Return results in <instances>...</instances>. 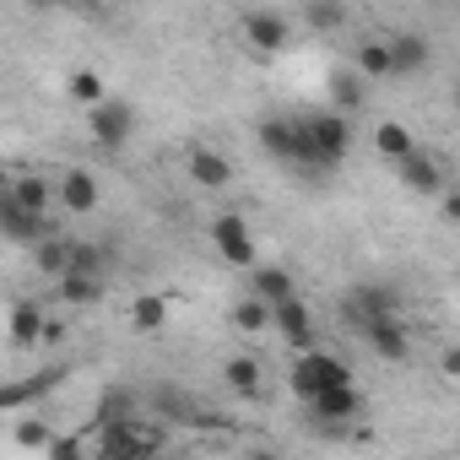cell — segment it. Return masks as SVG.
Here are the masks:
<instances>
[{"label":"cell","instance_id":"cell-20","mask_svg":"<svg viewBox=\"0 0 460 460\" xmlns=\"http://www.w3.org/2000/svg\"><path fill=\"white\" fill-rule=\"evenodd\" d=\"M44 336H49V325H44V309L22 298V304L12 309V341H17V347H33V341H44Z\"/></svg>","mask_w":460,"mask_h":460},{"label":"cell","instance_id":"cell-23","mask_svg":"<svg viewBox=\"0 0 460 460\" xmlns=\"http://www.w3.org/2000/svg\"><path fill=\"white\" fill-rule=\"evenodd\" d=\"M71 261H76V244H66V239H44L39 244V271L44 277H71Z\"/></svg>","mask_w":460,"mask_h":460},{"label":"cell","instance_id":"cell-6","mask_svg":"<svg viewBox=\"0 0 460 460\" xmlns=\"http://www.w3.org/2000/svg\"><path fill=\"white\" fill-rule=\"evenodd\" d=\"M211 244H217V255L227 266H255V239H250V227H244L239 211H222L211 222Z\"/></svg>","mask_w":460,"mask_h":460},{"label":"cell","instance_id":"cell-15","mask_svg":"<svg viewBox=\"0 0 460 460\" xmlns=\"http://www.w3.org/2000/svg\"><path fill=\"white\" fill-rule=\"evenodd\" d=\"M244 33H250L255 49H282L293 28H288V17H277V12H250V17H244Z\"/></svg>","mask_w":460,"mask_h":460},{"label":"cell","instance_id":"cell-13","mask_svg":"<svg viewBox=\"0 0 460 460\" xmlns=\"http://www.w3.org/2000/svg\"><path fill=\"white\" fill-rule=\"evenodd\" d=\"M60 206H66L71 217H87V211L98 206V179H93L87 168H71V173L60 179Z\"/></svg>","mask_w":460,"mask_h":460},{"label":"cell","instance_id":"cell-28","mask_svg":"<svg viewBox=\"0 0 460 460\" xmlns=\"http://www.w3.org/2000/svg\"><path fill=\"white\" fill-rule=\"evenodd\" d=\"M60 298L66 304H98L103 298V277H60Z\"/></svg>","mask_w":460,"mask_h":460},{"label":"cell","instance_id":"cell-14","mask_svg":"<svg viewBox=\"0 0 460 460\" xmlns=\"http://www.w3.org/2000/svg\"><path fill=\"white\" fill-rule=\"evenodd\" d=\"M401 179H406V190H417V195H438V190H444V168H438V157H428V152H411V157L401 163Z\"/></svg>","mask_w":460,"mask_h":460},{"label":"cell","instance_id":"cell-10","mask_svg":"<svg viewBox=\"0 0 460 460\" xmlns=\"http://www.w3.org/2000/svg\"><path fill=\"white\" fill-rule=\"evenodd\" d=\"M277 331L298 347V358H304V352H320V347H314V320H309L304 298H293V304H282V309H277Z\"/></svg>","mask_w":460,"mask_h":460},{"label":"cell","instance_id":"cell-32","mask_svg":"<svg viewBox=\"0 0 460 460\" xmlns=\"http://www.w3.org/2000/svg\"><path fill=\"white\" fill-rule=\"evenodd\" d=\"M331 98H336V114H352V109L363 103V87H358L352 76H336V87H331Z\"/></svg>","mask_w":460,"mask_h":460},{"label":"cell","instance_id":"cell-9","mask_svg":"<svg viewBox=\"0 0 460 460\" xmlns=\"http://www.w3.org/2000/svg\"><path fill=\"white\" fill-rule=\"evenodd\" d=\"M363 336H368V347H374L379 358H390V363H401V358L411 352V336H406L401 314H379V320H368Z\"/></svg>","mask_w":460,"mask_h":460},{"label":"cell","instance_id":"cell-11","mask_svg":"<svg viewBox=\"0 0 460 460\" xmlns=\"http://www.w3.org/2000/svg\"><path fill=\"white\" fill-rule=\"evenodd\" d=\"M184 168H190V179H195L200 190H222L227 179H234V163H227L222 152H211V146H195Z\"/></svg>","mask_w":460,"mask_h":460},{"label":"cell","instance_id":"cell-38","mask_svg":"<svg viewBox=\"0 0 460 460\" xmlns=\"http://www.w3.org/2000/svg\"><path fill=\"white\" fill-rule=\"evenodd\" d=\"M455 277H460V266H455Z\"/></svg>","mask_w":460,"mask_h":460},{"label":"cell","instance_id":"cell-34","mask_svg":"<svg viewBox=\"0 0 460 460\" xmlns=\"http://www.w3.org/2000/svg\"><path fill=\"white\" fill-rule=\"evenodd\" d=\"M444 222H455V227H460V190H449V195H444Z\"/></svg>","mask_w":460,"mask_h":460},{"label":"cell","instance_id":"cell-16","mask_svg":"<svg viewBox=\"0 0 460 460\" xmlns=\"http://www.w3.org/2000/svg\"><path fill=\"white\" fill-rule=\"evenodd\" d=\"M255 298L271 304V309H282V304L298 298V288H293V277L282 266H255Z\"/></svg>","mask_w":460,"mask_h":460},{"label":"cell","instance_id":"cell-17","mask_svg":"<svg viewBox=\"0 0 460 460\" xmlns=\"http://www.w3.org/2000/svg\"><path fill=\"white\" fill-rule=\"evenodd\" d=\"M358 76H368V82H385V76H395L390 39H363V44H358Z\"/></svg>","mask_w":460,"mask_h":460},{"label":"cell","instance_id":"cell-27","mask_svg":"<svg viewBox=\"0 0 460 460\" xmlns=\"http://www.w3.org/2000/svg\"><path fill=\"white\" fill-rule=\"evenodd\" d=\"M163 320H168V298L146 293V298L130 304V325H136V331H163Z\"/></svg>","mask_w":460,"mask_h":460},{"label":"cell","instance_id":"cell-7","mask_svg":"<svg viewBox=\"0 0 460 460\" xmlns=\"http://www.w3.org/2000/svg\"><path fill=\"white\" fill-rule=\"evenodd\" d=\"M379 314H395V293L379 288V282H363V288H352V293L341 298V320H347L358 336H363V325L379 320Z\"/></svg>","mask_w":460,"mask_h":460},{"label":"cell","instance_id":"cell-30","mask_svg":"<svg viewBox=\"0 0 460 460\" xmlns=\"http://www.w3.org/2000/svg\"><path fill=\"white\" fill-rule=\"evenodd\" d=\"M103 261H109V250H103V244H76L71 271H76V277H103Z\"/></svg>","mask_w":460,"mask_h":460},{"label":"cell","instance_id":"cell-5","mask_svg":"<svg viewBox=\"0 0 460 460\" xmlns=\"http://www.w3.org/2000/svg\"><path fill=\"white\" fill-rule=\"evenodd\" d=\"M87 130H93V141H98L103 152H119V146L136 136V109L109 98L103 109H93V114H87Z\"/></svg>","mask_w":460,"mask_h":460},{"label":"cell","instance_id":"cell-24","mask_svg":"<svg viewBox=\"0 0 460 460\" xmlns=\"http://www.w3.org/2000/svg\"><path fill=\"white\" fill-rule=\"evenodd\" d=\"M234 325H239L244 336H261V331H271V325H277V309H271V304H261V298H244V304L234 309Z\"/></svg>","mask_w":460,"mask_h":460},{"label":"cell","instance_id":"cell-25","mask_svg":"<svg viewBox=\"0 0 460 460\" xmlns=\"http://www.w3.org/2000/svg\"><path fill=\"white\" fill-rule=\"evenodd\" d=\"M222 379H227L234 395H261V363L255 358H234V363L222 368Z\"/></svg>","mask_w":460,"mask_h":460},{"label":"cell","instance_id":"cell-1","mask_svg":"<svg viewBox=\"0 0 460 460\" xmlns=\"http://www.w3.org/2000/svg\"><path fill=\"white\" fill-rule=\"evenodd\" d=\"M347 152H352V125H347V114L314 109V114L298 119V168L325 173V168H336Z\"/></svg>","mask_w":460,"mask_h":460},{"label":"cell","instance_id":"cell-26","mask_svg":"<svg viewBox=\"0 0 460 460\" xmlns=\"http://www.w3.org/2000/svg\"><path fill=\"white\" fill-rule=\"evenodd\" d=\"M66 93H71L76 103H87V109H103V103H109V98H103V76H98V71H71Z\"/></svg>","mask_w":460,"mask_h":460},{"label":"cell","instance_id":"cell-37","mask_svg":"<svg viewBox=\"0 0 460 460\" xmlns=\"http://www.w3.org/2000/svg\"><path fill=\"white\" fill-rule=\"evenodd\" d=\"M455 103H460V82H455Z\"/></svg>","mask_w":460,"mask_h":460},{"label":"cell","instance_id":"cell-12","mask_svg":"<svg viewBox=\"0 0 460 460\" xmlns=\"http://www.w3.org/2000/svg\"><path fill=\"white\" fill-rule=\"evenodd\" d=\"M261 146L277 163H293L298 168V119H261Z\"/></svg>","mask_w":460,"mask_h":460},{"label":"cell","instance_id":"cell-3","mask_svg":"<svg viewBox=\"0 0 460 460\" xmlns=\"http://www.w3.org/2000/svg\"><path fill=\"white\" fill-rule=\"evenodd\" d=\"M98 444H103V460H152V455H157V444H163V433H157V428L119 422V428H103V433H98Z\"/></svg>","mask_w":460,"mask_h":460},{"label":"cell","instance_id":"cell-33","mask_svg":"<svg viewBox=\"0 0 460 460\" xmlns=\"http://www.w3.org/2000/svg\"><path fill=\"white\" fill-rule=\"evenodd\" d=\"M49 460H82V438H55L49 444Z\"/></svg>","mask_w":460,"mask_h":460},{"label":"cell","instance_id":"cell-35","mask_svg":"<svg viewBox=\"0 0 460 460\" xmlns=\"http://www.w3.org/2000/svg\"><path fill=\"white\" fill-rule=\"evenodd\" d=\"M444 374H449V379H460V347H449V352H444Z\"/></svg>","mask_w":460,"mask_h":460},{"label":"cell","instance_id":"cell-4","mask_svg":"<svg viewBox=\"0 0 460 460\" xmlns=\"http://www.w3.org/2000/svg\"><path fill=\"white\" fill-rule=\"evenodd\" d=\"M0 227H6V239H12V244H33V250H39L44 239H55L49 217H33V211H28L12 190L0 195Z\"/></svg>","mask_w":460,"mask_h":460},{"label":"cell","instance_id":"cell-29","mask_svg":"<svg viewBox=\"0 0 460 460\" xmlns=\"http://www.w3.org/2000/svg\"><path fill=\"white\" fill-rule=\"evenodd\" d=\"M17 444H22V449H49L55 433H49L44 417H22V422H17Z\"/></svg>","mask_w":460,"mask_h":460},{"label":"cell","instance_id":"cell-19","mask_svg":"<svg viewBox=\"0 0 460 460\" xmlns=\"http://www.w3.org/2000/svg\"><path fill=\"white\" fill-rule=\"evenodd\" d=\"M390 55H395V76H411L428 66V39L422 33H395L390 39Z\"/></svg>","mask_w":460,"mask_h":460},{"label":"cell","instance_id":"cell-18","mask_svg":"<svg viewBox=\"0 0 460 460\" xmlns=\"http://www.w3.org/2000/svg\"><path fill=\"white\" fill-rule=\"evenodd\" d=\"M374 152H379V157H390V163L401 168V163H406L417 146H411V130H406L401 119H385V125L374 130Z\"/></svg>","mask_w":460,"mask_h":460},{"label":"cell","instance_id":"cell-36","mask_svg":"<svg viewBox=\"0 0 460 460\" xmlns=\"http://www.w3.org/2000/svg\"><path fill=\"white\" fill-rule=\"evenodd\" d=\"M250 460H282V455H277V449H255Z\"/></svg>","mask_w":460,"mask_h":460},{"label":"cell","instance_id":"cell-31","mask_svg":"<svg viewBox=\"0 0 460 460\" xmlns=\"http://www.w3.org/2000/svg\"><path fill=\"white\" fill-rule=\"evenodd\" d=\"M304 22L320 28V33H331V28H347V12L341 6H304Z\"/></svg>","mask_w":460,"mask_h":460},{"label":"cell","instance_id":"cell-21","mask_svg":"<svg viewBox=\"0 0 460 460\" xmlns=\"http://www.w3.org/2000/svg\"><path fill=\"white\" fill-rule=\"evenodd\" d=\"M6 190H12V195H17V200H22V206L33 211V217H49V200H55V190H49V184H44L39 173H17V179H12Z\"/></svg>","mask_w":460,"mask_h":460},{"label":"cell","instance_id":"cell-2","mask_svg":"<svg viewBox=\"0 0 460 460\" xmlns=\"http://www.w3.org/2000/svg\"><path fill=\"white\" fill-rule=\"evenodd\" d=\"M288 385H293V395H298V401H309V406H314L325 390H341V385H352V368H347L341 358H331V352H304V358L293 363Z\"/></svg>","mask_w":460,"mask_h":460},{"label":"cell","instance_id":"cell-22","mask_svg":"<svg viewBox=\"0 0 460 460\" xmlns=\"http://www.w3.org/2000/svg\"><path fill=\"white\" fill-rule=\"evenodd\" d=\"M119 422H136V395H130V390H109L103 406H98V422H93V428L103 433V428H119Z\"/></svg>","mask_w":460,"mask_h":460},{"label":"cell","instance_id":"cell-8","mask_svg":"<svg viewBox=\"0 0 460 460\" xmlns=\"http://www.w3.org/2000/svg\"><path fill=\"white\" fill-rule=\"evenodd\" d=\"M358 406H363V401H358V390H352V385H341V390H325L309 411H314V422L325 428V438H341V433L358 422Z\"/></svg>","mask_w":460,"mask_h":460}]
</instances>
